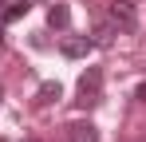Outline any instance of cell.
Segmentation results:
<instances>
[{
    "label": "cell",
    "instance_id": "6da1fadb",
    "mask_svg": "<svg viewBox=\"0 0 146 142\" xmlns=\"http://www.w3.org/2000/svg\"><path fill=\"white\" fill-rule=\"evenodd\" d=\"M75 103L83 111H91L103 103V67H87L79 75V87H75Z\"/></svg>",
    "mask_w": 146,
    "mask_h": 142
},
{
    "label": "cell",
    "instance_id": "7a4b0ae2",
    "mask_svg": "<svg viewBox=\"0 0 146 142\" xmlns=\"http://www.w3.org/2000/svg\"><path fill=\"white\" fill-rule=\"evenodd\" d=\"M111 24L122 32H134L138 28V4L134 0H111Z\"/></svg>",
    "mask_w": 146,
    "mask_h": 142
},
{
    "label": "cell",
    "instance_id": "3957f363",
    "mask_svg": "<svg viewBox=\"0 0 146 142\" xmlns=\"http://www.w3.org/2000/svg\"><path fill=\"white\" fill-rule=\"evenodd\" d=\"M67 142H99V126L95 122H71L67 126Z\"/></svg>",
    "mask_w": 146,
    "mask_h": 142
},
{
    "label": "cell",
    "instance_id": "277c9868",
    "mask_svg": "<svg viewBox=\"0 0 146 142\" xmlns=\"http://www.w3.org/2000/svg\"><path fill=\"white\" fill-rule=\"evenodd\" d=\"M59 99H63V87H59L55 79L40 83V91H36V103H40V107H51V103H59Z\"/></svg>",
    "mask_w": 146,
    "mask_h": 142
},
{
    "label": "cell",
    "instance_id": "5b68a950",
    "mask_svg": "<svg viewBox=\"0 0 146 142\" xmlns=\"http://www.w3.org/2000/svg\"><path fill=\"white\" fill-rule=\"evenodd\" d=\"M91 47H95L91 40H63V44H59V51H63L67 59H83V55H87Z\"/></svg>",
    "mask_w": 146,
    "mask_h": 142
},
{
    "label": "cell",
    "instance_id": "8992f818",
    "mask_svg": "<svg viewBox=\"0 0 146 142\" xmlns=\"http://www.w3.org/2000/svg\"><path fill=\"white\" fill-rule=\"evenodd\" d=\"M48 24L55 28V32H63V28L71 24V12H67V4H51V8H48Z\"/></svg>",
    "mask_w": 146,
    "mask_h": 142
},
{
    "label": "cell",
    "instance_id": "52a82bcc",
    "mask_svg": "<svg viewBox=\"0 0 146 142\" xmlns=\"http://www.w3.org/2000/svg\"><path fill=\"white\" fill-rule=\"evenodd\" d=\"M111 36H115V24H99V28H95V40H91V44H111Z\"/></svg>",
    "mask_w": 146,
    "mask_h": 142
},
{
    "label": "cell",
    "instance_id": "ba28073f",
    "mask_svg": "<svg viewBox=\"0 0 146 142\" xmlns=\"http://www.w3.org/2000/svg\"><path fill=\"white\" fill-rule=\"evenodd\" d=\"M134 99H138V103H146V83L138 87V91H134Z\"/></svg>",
    "mask_w": 146,
    "mask_h": 142
},
{
    "label": "cell",
    "instance_id": "9c48e42d",
    "mask_svg": "<svg viewBox=\"0 0 146 142\" xmlns=\"http://www.w3.org/2000/svg\"><path fill=\"white\" fill-rule=\"evenodd\" d=\"M0 44H4V24H0Z\"/></svg>",
    "mask_w": 146,
    "mask_h": 142
}]
</instances>
